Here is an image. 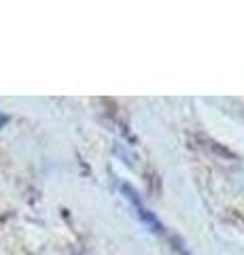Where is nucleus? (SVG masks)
<instances>
[{
    "label": "nucleus",
    "mask_w": 244,
    "mask_h": 255,
    "mask_svg": "<svg viewBox=\"0 0 244 255\" xmlns=\"http://www.w3.org/2000/svg\"><path fill=\"white\" fill-rule=\"evenodd\" d=\"M121 191H123V196H125V200H128L130 204H132V209L136 211V217L140 219L147 226V230H151V232H155V234H163V228H162V223L155 219V215L149 211V209H145V204H143V200L138 198V194L134 191L130 185H121Z\"/></svg>",
    "instance_id": "obj_1"
}]
</instances>
